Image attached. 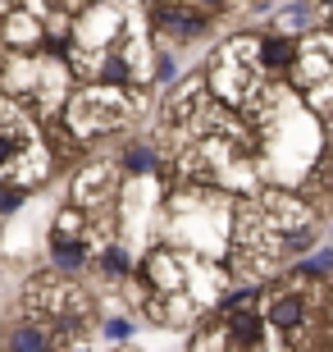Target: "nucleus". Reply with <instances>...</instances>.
<instances>
[{"instance_id": "f257e3e1", "label": "nucleus", "mask_w": 333, "mask_h": 352, "mask_svg": "<svg viewBox=\"0 0 333 352\" xmlns=\"http://www.w3.org/2000/svg\"><path fill=\"white\" fill-rule=\"evenodd\" d=\"M23 307H27V320L41 325L46 334L55 339V348L65 339H78V329L91 325V298L73 279H60V274H37V279H27L23 288Z\"/></svg>"}, {"instance_id": "f03ea898", "label": "nucleus", "mask_w": 333, "mask_h": 352, "mask_svg": "<svg viewBox=\"0 0 333 352\" xmlns=\"http://www.w3.org/2000/svg\"><path fill=\"white\" fill-rule=\"evenodd\" d=\"M46 170H51V151L41 146L37 119L23 110V101L0 96V183L27 192Z\"/></svg>"}, {"instance_id": "7ed1b4c3", "label": "nucleus", "mask_w": 333, "mask_h": 352, "mask_svg": "<svg viewBox=\"0 0 333 352\" xmlns=\"http://www.w3.org/2000/svg\"><path fill=\"white\" fill-rule=\"evenodd\" d=\"M137 115V105L124 87H101V82H87L82 91H73L65 101V124L73 133V142H91V138H105V133L124 129L128 119Z\"/></svg>"}, {"instance_id": "20e7f679", "label": "nucleus", "mask_w": 333, "mask_h": 352, "mask_svg": "<svg viewBox=\"0 0 333 352\" xmlns=\"http://www.w3.org/2000/svg\"><path fill=\"white\" fill-rule=\"evenodd\" d=\"M288 78H292V91H301L315 110H333V32L297 41V60Z\"/></svg>"}, {"instance_id": "39448f33", "label": "nucleus", "mask_w": 333, "mask_h": 352, "mask_svg": "<svg viewBox=\"0 0 333 352\" xmlns=\"http://www.w3.org/2000/svg\"><path fill=\"white\" fill-rule=\"evenodd\" d=\"M210 14H215V10H183V5H160V10H151V23H155V28H165L169 37L192 41V37H201V32H205Z\"/></svg>"}, {"instance_id": "423d86ee", "label": "nucleus", "mask_w": 333, "mask_h": 352, "mask_svg": "<svg viewBox=\"0 0 333 352\" xmlns=\"http://www.w3.org/2000/svg\"><path fill=\"white\" fill-rule=\"evenodd\" d=\"M297 60V41L279 37V32H269V37H256V69H260V78H279V74H288Z\"/></svg>"}, {"instance_id": "0eeeda50", "label": "nucleus", "mask_w": 333, "mask_h": 352, "mask_svg": "<svg viewBox=\"0 0 333 352\" xmlns=\"http://www.w3.org/2000/svg\"><path fill=\"white\" fill-rule=\"evenodd\" d=\"M110 165H91L87 174H78V183H73V197L82 201V215L91 220V210H101L110 197H115V179H110Z\"/></svg>"}, {"instance_id": "6e6552de", "label": "nucleus", "mask_w": 333, "mask_h": 352, "mask_svg": "<svg viewBox=\"0 0 333 352\" xmlns=\"http://www.w3.org/2000/svg\"><path fill=\"white\" fill-rule=\"evenodd\" d=\"M5 352H55V339L32 320H19L5 329Z\"/></svg>"}, {"instance_id": "1a4fd4ad", "label": "nucleus", "mask_w": 333, "mask_h": 352, "mask_svg": "<svg viewBox=\"0 0 333 352\" xmlns=\"http://www.w3.org/2000/svg\"><path fill=\"white\" fill-rule=\"evenodd\" d=\"M51 261H55V270L78 274L91 261V238H51Z\"/></svg>"}, {"instance_id": "9d476101", "label": "nucleus", "mask_w": 333, "mask_h": 352, "mask_svg": "<svg viewBox=\"0 0 333 352\" xmlns=\"http://www.w3.org/2000/svg\"><path fill=\"white\" fill-rule=\"evenodd\" d=\"M119 170L133 174V179L155 174V170H160V151H155V142H128V146H124V156H119Z\"/></svg>"}, {"instance_id": "9b49d317", "label": "nucleus", "mask_w": 333, "mask_h": 352, "mask_svg": "<svg viewBox=\"0 0 333 352\" xmlns=\"http://www.w3.org/2000/svg\"><path fill=\"white\" fill-rule=\"evenodd\" d=\"M333 270V248H320L315 256H306V261H297L292 270V284H324V274Z\"/></svg>"}, {"instance_id": "f8f14e48", "label": "nucleus", "mask_w": 333, "mask_h": 352, "mask_svg": "<svg viewBox=\"0 0 333 352\" xmlns=\"http://www.w3.org/2000/svg\"><path fill=\"white\" fill-rule=\"evenodd\" d=\"M96 265H101L105 279H115V274H128L133 270V256H128V248H124V243H105L101 256H96Z\"/></svg>"}, {"instance_id": "ddd939ff", "label": "nucleus", "mask_w": 333, "mask_h": 352, "mask_svg": "<svg viewBox=\"0 0 333 352\" xmlns=\"http://www.w3.org/2000/svg\"><path fill=\"white\" fill-rule=\"evenodd\" d=\"M27 201L23 188H14V183H0V215H14V210Z\"/></svg>"}, {"instance_id": "4468645a", "label": "nucleus", "mask_w": 333, "mask_h": 352, "mask_svg": "<svg viewBox=\"0 0 333 352\" xmlns=\"http://www.w3.org/2000/svg\"><path fill=\"white\" fill-rule=\"evenodd\" d=\"M105 339H110V343H124V339H133V320H128V316H110V320H105Z\"/></svg>"}, {"instance_id": "2eb2a0df", "label": "nucleus", "mask_w": 333, "mask_h": 352, "mask_svg": "<svg viewBox=\"0 0 333 352\" xmlns=\"http://www.w3.org/2000/svg\"><path fill=\"white\" fill-rule=\"evenodd\" d=\"M310 179H315V188H320V192H329V197H333V146L324 151V160L315 165V174H310Z\"/></svg>"}, {"instance_id": "dca6fc26", "label": "nucleus", "mask_w": 333, "mask_h": 352, "mask_svg": "<svg viewBox=\"0 0 333 352\" xmlns=\"http://www.w3.org/2000/svg\"><path fill=\"white\" fill-rule=\"evenodd\" d=\"M151 78L155 82H169V78H174V60H169V55H155V60H151Z\"/></svg>"}]
</instances>
